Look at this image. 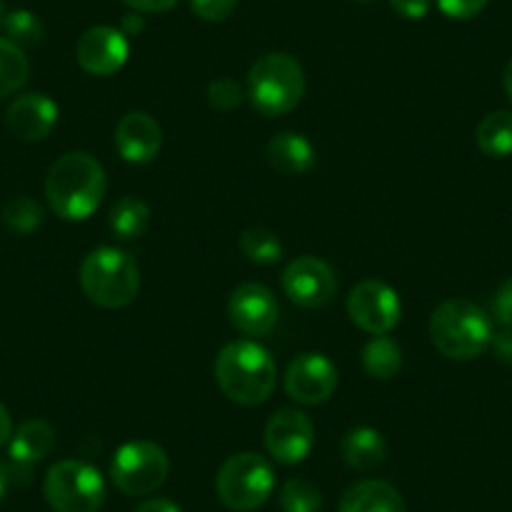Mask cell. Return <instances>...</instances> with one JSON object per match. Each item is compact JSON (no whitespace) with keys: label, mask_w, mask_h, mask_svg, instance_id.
<instances>
[{"label":"cell","mask_w":512,"mask_h":512,"mask_svg":"<svg viewBox=\"0 0 512 512\" xmlns=\"http://www.w3.org/2000/svg\"><path fill=\"white\" fill-rule=\"evenodd\" d=\"M8 131L16 136L18 141L26 144H36L51 136V131L58 123V106L53 98L46 93H26L18 96L8 108Z\"/></svg>","instance_id":"cell-15"},{"label":"cell","mask_w":512,"mask_h":512,"mask_svg":"<svg viewBox=\"0 0 512 512\" xmlns=\"http://www.w3.org/2000/svg\"><path fill=\"white\" fill-rule=\"evenodd\" d=\"M342 460L352 470L372 472L387 460V442L372 427H352L342 440Z\"/></svg>","instance_id":"cell-20"},{"label":"cell","mask_w":512,"mask_h":512,"mask_svg":"<svg viewBox=\"0 0 512 512\" xmlns=\"http://www.w3.org/2000/svg\"><path fill=\"white\" fill-rule=\"evenodd\" d=\"M492 357L505 367H512V327H502V332L492 334Z\"/></svg>","instance_id":"cell-34"},{"label":"cell","mask_w":512,"mask_h":512,"mask_svg":"<svg viewBox=\"0 0 512 512\" xmlns=\"http://www.w3.org/2000/svg\"><path fill=\"white\" fill-rule=\"evenodd\" d=\"M128 38L111 26L88 28L76 43V61L91 76H113L128 61Z\"/></svg>","instance_id":"cell-14"},{"label":"cell","mask_w":512,"mask_h":512,"mask_svg":"<svg viewBox=\"0 0 512 512\" xmlns=\"http://www.w3.org/2000/svg\"><path fill=\"white\" fill-rule=\"evenodd\" d=\"M108 181L101 161L86 151H71L53 161L46 176V199L56 216L83 221L103 204Z\"/></svg>","instance_id":"cell-1"},{"label":"cell","mask_w":512,"mask_h":512,"mask_svg":"<svg viewBox=\"0 0 512 512\" xmlns=\"http://www.w3.org/2000/svg\"><path fill=\"white\" fill-rule=\"evenodd\" d=\"M214 374L219 390L244 407L264 405L277 387V364L272 354L249 339L226 344L216 357Z\"/></svg>","instance_id":"cell-2"},{"label":"cell","mask_w":512,"mask_h":512,"mask_svg":"<svg viewBox=\"0 0 512 512\" xmlns=\"http://www.w3.org/2000/svg\"><path fill=\"white\" fill-rule=\"evenodd\" d=\"M141 31H144V18L141 16H126L121 21L123 36H139Z\"/></svg>","instance_id":"cell-38"},{"label":"cell","mask_w":512,"mask_h":512,"mask_svg":"<svg viewBox=\"0 0 512 512\" xmlns=\"http://www.w3.org/2000/svg\"><path fill=\"white\" fill-rule=\"evenodd\" d=\"M362 364L369 377L392 379L402 369V347L392 337H374L362 349Z\"/></svg>","instance_id":"cell-23"},{"label":"cell","mask_w":512,"mask_h":512,"mask_svg":"<svg viewBox=\"0 0 512 512\" xmlns=\"http://www.w3.org/2000/svg\"><path fill=\"white\" fill-rule=\"evenodd\" d=\"M339 512H407L405 500L384 480H362L339 500Z\"/></svg>","instance_id":"cell-19"},{"label":"cell","mask_w":512,"mask_h":512,"mask_svg":"<svg viewBox=\"0 0 512 512\" xmlns=\"http://www.w3.org/2000/svg\"><path fill=\"white\" fill-rule=\"evenodd\" d=\"M3 224L13 231V234L28 236L43 224V209L36 199L31 196H13L3 206Z\"/></svg>","instance_id":"cell-26"},{"label":"cell","mask_w":512,"mask_h":512,"mask_svg":"<svg viewBox=\"0 0 512 512\" xmlns=\"http://www.w3.org/2000/svg\"><path fill=\"white\" fill-rule=\"evenodd\" d=\"M136 512H181V507L166 497H151V500L141 502Z\"/></svg>","instance_id":"cell-36"},{"label":"cell","mask_w":512,"mask_h":512,"mask_svg":"<svg viewBox=\"0 0 512 512\" xmlns=\"http://www.w3.org/2000/svg\"><path fill=\"white\" fill-rule=\"evenodd\" d=\"M274 492V470L262 455L239 452L221 465L216 475V495L229 510H259Z\"/></svg>","instance_id":"cell-6"},{"label":"cell","mask_w":512,"mask_h":512,"mask_svg":"<svg viewBox=\"0 0 512 512\" xmlns=\"http://www.w3.org/2000/svg\"><path fill=\"white\" fill-rule=\"evenodd\" d=\"M244 101V91L234 78H216L209 83V103L219 111H234Z\"/></svg>","instance_id":"cell-29"},{"label":"cell","mask_w":512,"mask_h":512,"mask_svg":"<svg viewBox=\"0 0 512 512\" xmlns=\"http://www.w3.org/2000/svg\"><path fill=\"white\" fill-rule=\"evenodd\" d=\"M43 495L56 512H98L106 500V482L83 460H61L48 470Z\"/></svg>","instance_id":"cell-7"},{"label":"cell","mask_w":512,"mask_h":512,"mask_svg":"<svg viewBox=\"0 0 512 512\" xmlns=\"http://www.w3.org/2000/svg\"><path fill=\"white\" fill-rule=\"evenodd\" d=\"M390 6L397 16L407 18V21H420L430 13L432 0H390Z\"/></svg>","instance_id":"cell-33"},{"label":"cell","mask_w":512,"mask_h":512,"mask_svg":"<svg viewBox=\"0 0 512 512\" xmlns=\"http://www.w3.org/2000/svg\"><path fill=\"white\" fill-rule=\"evenodd\" d=\"M6 8H3V3H0V28H3V23H6Z\"/></svg>","instance_id":"cell-41"},{"label":"cell","mask_w":512,"mask_h":512,"mask_svg":"<svg viewBox=\"0 0 512 512\" xmlns=\"http://www.w3.org/2000/svg\"><path fill=\"white\" fill-rule=\"evenodd\" d=\"M56 447V432L46 420H28L8 442L11 465L21 472H31L33 465L48 457Z\"/></svg>","instance_id":"cell-17"},{"label":"cell","mask_w":512,"mask_h":512,"mask_svg":"<svg viewBox=\"0 0 512 512\" xmlns=\"http://www.w3.org/2000/svg\"><path fill=\"white\" fill-rule=\"evenodd\" d=\"M169 477V455L149 440L126 442L111 460V482L123 495L144 497L159 490Z\"/></svg>","instance_id":"cell-8"},{"label":"cell","mask_w":512,"mask_h":512,"mask_svg":"<svg viewBox=\"0 0 512 512\" xmlns=\"http://www.w3.org/2000/svg\"><path fill=\"white\" fill-rule=\"evenodd\" d=\"M492 322L482 307L467 299H447L432 312L430 337L437 352L455 362H472L490 349Z\"/></svg>","instance_id":"cell-3"},{"label":"cell","mask_w":512,"mask_h":512,"mask_svg":"<svg viewBox=\"0 0 512 512\" xmlns=\"http://www.w3.org/2000/svg\"><path fill=\"white\" fill-rule=\"evenodd\" d=\"M267 161L279 174L302 176L317 164V151H314L312 141L307 136L284 131V134H277L267 144Z\"/></svg>","instance_id":"cell-18"},{"label":"cell","mask_w":512,"mask_h":512,"mask_svg":"<svg viewBox=\"0 0 512 512\" xmlns=\"http://www.w3.org/2000/svg\"><path fill=\"white\" fill-rule=\"evenodd\" d=\"M116 149L128 164H151L159 156L164 136L156 118L146 111H131L118 121L116 126Z\"/></svg>","instance_id":"cell-16"},{"label":"cell","mask_w":512,"mask_h":512,"mask_svg":"<svg viewBox=\"0 0 512 512\" xmlns=\"http://www.w3.org/2000/svg\"><path fill=\"white\" fill-rule=\"evenodd\" d=\"M264 445L279 465H299L314 447L312 420L294 407L277 410L264 430Z\"/></svg>","instance_id":"cell-12"},{"label":"cell","mask_w":512,"mask_h":512,"mask_svg":"<svg viewBox=\"0 0 512 512\" xmlns=\"http://www.w3.org/2000/svg\"><path fill=\"white\" fill-rule=\"evenodd\" d=\"M191 11L206 23H221L236 11L239 0H189Z\"/></svg>","instance_id":"cell-30"},{"label":"cell","mask_w":512,"mask_h":512,"mask_svg":"<svg viewBox=\"0 0 512 512\" xmlns=\"http://www.w3.org/2000/svg\"><path fill=\"white\" fill-rule=\"evenodd\" d=\"M81 287L103 309L128 307L139 297L141 272L131 254L116 246L93 249L81 264Z\"/></svg>","instance_id":"cell-5"},{"label":"cell","mask_w":512,"mask_h":512,"mask_svg":"<svg viewBox=\"0 0 512 512\" xmlns=\"http://www.w3.org/2000/svg\"><path fill=\"white\" fill-rule=\"evenodd\" d=\"M239 246L244 251V256L254 264H274L282 259L284 246L279 241L277 234H272L269 229L262 226H254V229H246L239 236Z\"/></svg>","instance_id":"cell-25"},{"label":"cell","mask_w":512,"mask_h":512,"mask_svg":"<svg viewBox=\"0 0 512 512\" xmlns=\"http://www.w3.org/2000/svg\"><path fill=\"white\" fill-rule=\"evenodd\" d=\"M8 33V41H13L16 46L28 48L38 46L46 36V28H43L41 18L31 11H13L6 16V23H3Z\"/></svg>","instance_id":"cell-28"},{"label":"cell","mask_w":512,"mask_h":512,"mask_svg":"<svg viewBox=\"0 0 512 512\" xmlns=\"http://www.w3.org/2000/svg\"><path fill=\"white\" fill-rule=\"evenodd\" d=\"M8 477H11V472H8L6 462L0 460V500H3V495H6V487H8Z\"/></svg>","instance_id":"cell-40"},{"label":"cell","mask_w":512,"mask_h":512,"mask_svg":"<svg viewBox=\"0 0 512 512\" xmlns=\"http://www.w3.org/2000/svg\"><path fill=\"white\" fill-rule=\"evenodd\" d=\"M477 149L490 159L512 156V111H492L475 131Z\"/></svg>","instance_id":"cell-22"},{"label":"cell","mask_w":512,"mask_h":512,"mask_svg":"<svg viewBox=\"0 0 512 512\" xmlns=\"http://www.w3.org/2000/svg\"><path fill=\"white\" fill-rule=\"evenodd\" d=\"M307 88L302 63L289 53H267L249 68L246 96L267 118H279L299 106Z\"/></svg>","instance_id":"cell-4"},{"label":"cell","mask_w":512,"mask_h":512,"mask_svg":"<svg viewBox=\"0 0 512 512\" xmlns=\"http://www.w3.org/2000/svg\"><path fill=\"white\" fill-rule=\"evenodd\" d=\"M339 372L329 357L319 352L299 354L284 374V390L299 405H322L334 395Z\"/></svg>","instance_id":"cell-11"},{"label":"cell","mask_w":512,"mask_h":512,"mask_svg":"<svg viewBox=\"0 0 512 512\" xmlns=\"http://www.w3.org/2000/svg\"><path fill=\"white\" fill-rule=\"evenodd\" d=\"M121 3L136 13H166L171 11L179 0H121Z\"/></svg>","instance_id":"cell-35"},{"label":"cell","mask_w":512,"mask_h":512,"mask_svg":"<svg viewBox=\"0 0 512 512\" xmlns=\"http://www.w3.org/2000/svg\"><path fill=\"white\" fill-rule=\"evenodd\" d=\"M502 86H505L507 98H510V103H512V61L507 63L505 73H502Z\"/></svg>","instance_id":"cell-39"},{"label":"cell","mask_w":512,"mask_h":512,"mask_svg":"<svg viewBox=\"0 0 512 512\" xmlns=\"http://www.w3.org/2000/svg\"><path fill=\"white\" fill-rule=\"evenodd\" d=\"M347 314L362 332L372 337L390 334L400 324V294L379 279H364L349 292Z\"/></svg>","instance_id":"cell-9"},{"label":"cell","mask_w":512,"mask_h":512,"mask_svg":"<svg viewBox=\"0 0 512 512\" xmlns=\"http://www.w3.org/2000/svg\"><path fill=\"white\" fill-rule=\"evenodd\" d=\"M28 73L31 66L23 48L8 38H0V98L21 91L28 81Z\"/></svg>","instance_id":"cell-24"},{"label":"cell","mask_w":512,"mask_h":512,"mask_svg":"<svg viewBox=\"0 0 512 512\" xmlns=\"http://www.w3.org/2000/svg\"><path fill=\"white\" fill-rule=\"evenodd\" d=\"M229 319L246 337H264L279 322L277 297L264 284H241L229 299Z\"/></svg>","instance_id":"cell-13"},{"label":"cell","mask_w":512,"mask_h":512,"mask_svg":"<svg viewBox=\"0 0 512 512\" xmlns=\"http://www.w3.org/2000/svg\"><path fill=\"white\" fill-rule=\"evenodd\" d=\"M279 505L284 512H319L322 510V492L314 482L292 477L284 482L279 492Z\"/></svg>","instance_id":"cell-27"},{"label":"cell","mask_w":512,"mask_h":512,"mask_svg":"<svg viewBox=\"0 0 512 512\" xmlns=\"http://www.w3.org/2000/svg\"><path fill=\"white\" fill-rule=\"evenodd\" d=\"M492 317L502 327H512V277L497 287L495 297H492Z\"/></svg>","instance_id":"cell-32"},{"label":"cell","mask_w":512,"mask_h":512,"mask_svg":"<svg viewBox=\"0 0 512 512\" xmlns=\"http://www.w3.org/2000/svg\"><path fill=\"white\" fill-rule=\"evenodd\" d=\"M108 226L121 241H136L149 231L151 226V209L146 201L136 196H123L116 201L108 216Z\"/></svg>","instance_id":"cell-21"},{"label":"cell","mask_w":512,"mask_h":512,"mask_svg":"<svg viewBox=\"0 0 512 512\" xmlns=\"http://www.w3.org/2000/svg\"><path fill=\"white\" fill-rule=\"evenodd\" d=\"M13 437V420H11V412L6 410V405L0 402V447L8 445Z\"/></svg>","instance_id":"cell-37"},{"label":"cell","mask_w":512,"mask_h":512,"mask_svg":"<svg viewBox=\"0 0 512 512\" xmlns=\"http://www.w3.org/2000/svg\"><path fill=\"white\" fill-rule=\"evenodd\" d=\"M487 3H490V0H437V8H440L447 18L467 21V18L480 16L487 8Z\"/></svg>","instance_id":"cell-31"},{"label":"cell","mask_w":512,"mask_h":512,"mask_svg":"<svg viewBox=\"0 0 512 512\" xmlns=\"http://www.w3.org/2000/svg\"><path fill=\"white\" fill-rule=\"evenodd\" d=\"M357 3H372V0H357Z\"/></svg>","instance_id":"cell-42"},{"label":"cell","mask_w":512,"mask_h":512,"mask_svg":"<svg viewBox=\"0 0 512 512\" xmlns=\"http://www.w3.org/2000/svg\"><path fill=\"white\" fill-rule=\"evenodd\" d=\"M282 287L294 304L304 309H322L337 294V274L317 256H299L287 264Z\"/></svg>","instance_id":"cell-10"}]
</instances>
